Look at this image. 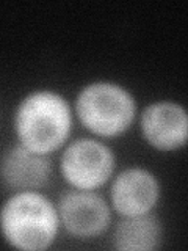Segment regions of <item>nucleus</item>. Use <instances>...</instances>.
I'll list each match as a JSON object with an SVG mask.
<instances>
[{
    "label": "nucleus",
    "mask_w": 188,
    "mask_h": 251,
    "mask_svg": "<svg viewBox=\"0 0 188 251\" xmlns=\"http://www.w3.org/2000/svg\"><path fill=\"white\" fill-rule=\"evenodd\" d=\"M159 237L160 226L154 217H127L115 232V245L125 251H147L157 247Z\"/></svg>",
    "instance_id": "obj_9"
},
{
    "label": "nucleus",
    "mask_w": 188,
    "mask_h": 251,
    "mask_svg": "<svg viewBox=\"0 0 188 251\" xmlns=\"http://www.w3.org/2000/svg\"><path fill=\"white\" fill-rule=\"evenodd\" d=\"M61 171L74 187L90 190L110 177L113 171V155L97 141H75L63 155Z\"/></svg>",
    "instance_id": "obj_4"
},
{
    "label": "nucleus",
    "mask_w": 188,
    "mask_h": 251,
    "mask_svg": "<svg viewBox=\"0 0 188 251\" xmlns=\"http://www.w3.org/2000/svg\"><path fill=\"white\" fill-rule=\"evenodd\" d=\"M2 226L8 242L21 250H44L57 232V214L38 193H19L3 207Z\"/></svg>",
    "instance_id": "obj_2"
},
{
    "label": "nucleus",
    "mask_w": 188,
    "mask_h": 251,
    "mask_svg": "<svg viewBox=\"0 0 188 251\" xmlns=\"http://www.w3.org/2000/svg\"><path fill=\"white\" fill-rule=\"evenodd\" d=\"M133 100L116 85L96 83L85 88L77 100L82 123L97 135L113 137L124 132L133 120Z\"/></svg>",
    "instance_id": "obj_3"
},
{
    "label": "nucleus",
    "mask_w": 188,
    "mask_h": 251,
    "mask_svg": "<svg viewBox=\"0 0 188 251\" xmlns=\"http://www.w3.org/2000/svg\"><path fill=\"white\" fill-rule=\"evenodd\" d=\"M3 179L14 188H36L47 182L50 175V162L25 146H18L5 155Z\"/></svg>",
    "instance_id": "obj_8"
},
{
    "label": "nucleus",
    "mask_w": 188,
    "mask_h": 251,
    "mask_svg": "<svg viewBox=\"0 0 188 251\" xmlns=\"http://www.w3.org/2000/svg\"><path fill=\"white\" fill-rule=\"evenodd\" d=\"M159 196L154 176L144 170H129L118 176L112 188L115 209L124 217L147 214Z\"/></svg>",
    "instance_id": "obj_7"
},
{
    "label": "nucleus",
    "mask_w": 188,
    "mask_h": 251,
    "mask_svg": "<svg viewBox=\"0 0 188 251\" xmlns=\"http://www.w3.org/2000/svg\"><path fill=\"white\" fill-rule=\"evenodd\" d=\"M143 132L155 148L163 151L176 149L188 140V115L171 102L154 104L143 115Z\"/></svg>",
    "instance_id": "obj_6"
},
{
    "label": "nucleus",
    "mask_w": 188,
    "mask_h": 251,
    "mask_svg": "<svg viewBox=\"0 0 188 251\" xmlns=\"http://www.w3.org/2000/svg\"><path fill=\"white\" fill-rule=\"evenodd\" d=\"M60 214L66 229L78 237H93L105 231L110 210L104 200L91 192H68L61 196Z\"/></svg>",
    "instance_id": "obj_5"
},
{
    "label": "nucleus",
    "mask_w": 188,
    "mask_h": 251,
    "mask_svg": "<svg viewBox=\"0 0 188 251\" xmlns=\"http://www.w3.org/2000/svg\"><path fill=\"white\" fill-rule=\"evenodd\" d=\"M16 126L22 146L46 155L66 140L70 127L69 108L58 94L39 91L22 102Z\"/></svg>",
    "instance_id": "obj_1"
}]
</instances>
